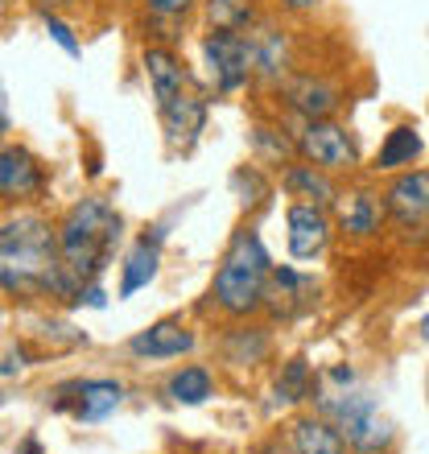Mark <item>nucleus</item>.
<instances>
[{
	"instance_id": "nucleus-1",
	"label": "nucleus",
	"mask_w": 429,
	"mask_h": 454,
	"mask_svg": "<svg viewBox=\"0 0 429 454\" xmlns=\"http://www.w3.org/2000/svg\"><path fill=\"white\" fill-rule=\"evenodd\" d=\"M0 281L17 298H66L74 301L83 281L62 264L58 227L37 211H17L0 227Z\"/></svg>"
},
{
	"instance_id": "nucleus-2",
	"label": "nucleus",
	"mask_w": 429,
	"mask_h": 454,
	"mask_svg": "<svg viewBox=\"0 0 429 454\" xmlns=\"http://www.w3.org/2000/svg\"><path fill=\"white\" fill-rule=\"evenodd\" d=\"M120 236H124L120 211L107 203V199H99V194H87V199H79L58 223L62 264H66L83 286H91V281L107 269V261L116 256Z\"/></svg>"
},
{
	"instance_id": "nucleus-3",
	"label": "nucleus",
	"mask_w": 429,
	"mask_h": 454,
	"mask_svg": "<svg viewBox=\"0 0 429 454\" xmlns=\"http://www.w3.org/2000/svg\"><path fill=\"white\" fill-rule=\"evenodd\" d=\"M273 261L264 252L256 231H236V239L227 244L223 261L214 269L211 298L227 318H248L264 306V286H269Z\"/></svg>"
},
{
	"instance_id": "nucleus-4",
	"label": "nucleus",
	"mask_w": 429,
	"mask_h": 454,
	"mask_svg": "<svg viewBox=\"0 0 429 454\" xmlns=\"http://www.w3.org/2000/svg\"><path fill=\"white\" fill-rule=\"evenodd\" d=\"M322 413L339 426V434L347 438V450L355 454H388V446L396 442L393 421L380 413V405L368 393H343L326 401Z\"/></svg>"
},
{
	"instance_id": "nucleus-5",
	"label": "nucleus",
	"mask_w": 429,
	"mask_h": 454,
	"mask_svg": "<svg viewBox=\"0 0 429 454\" xmlns=\"http://www.w3.org/2000/svg\"><path fill=\"white\" fill-rule=\"evenodd\" d=\"M298 153H301V161H314L326 174H351L359 166L355 132L343 129L339 120H301Z\"/></svg>"
},
{
	"instance_id": "nucleus-6",
	"label": "nucleus",
	"mask_w": 429,
	"mask_h": 454,
	"mask_svg": "<svg viewBox=\"0 0 429 454\" xmlns=\"http://www.w3.org/2000/svg\"><path fill=\"white\" fill-rule=\"evenodd\" d=\"M203 54H207V67H211V79H214V91H239V87L256 79L252 74V50H248V37L244 34H227V29H211L203 37Z\"/></svg>"
},
{
	"instance_id": "nucleus-7",
	"label": "nucleus",
	"mask_w": 429,
	"mask_h": 454,
	"mask_svg": "<svg viewBox=\"0 0 429 454\" xmlns=\"http://www.w3.org/2000/svg\"><path fill=\"white\" fill-rule=\"evenodd\" d=\"M285 227H289V256L293 261H318V256H326L334 239L331 207L318 203H293L285 211Z\"/></svg>"
},
{
	"instance_id": "nucleus-8",
	"label": "nucleus",
	"mask_w": 429,
	"mask_h": 454,
	"mask_svg": "<svg viewBox=\"0 0 429 454\" xmlns=\"http://www.w3.org/2000/svg\"><path fill=\"white\" fill-rule=\"evenodd\" d=\"M248 37V50H252V74L261 83H273L281 87L289 74V37L285 29L273 21V17H256V21L244 29Z\"/></svg>"
},
{
	"instance_id": "nucleus-9",
	"label": "nucleus",
	"mask_w": 429,
	"mask_h": 454,
	"mask_svg": "<svg viewBox=\"0 0 429 454\" xmlns=\"http://www.w3.org/2000/svg\"><path fill=\"white\" fill-rule=\"evenodd\" d=\"M120 405H124V384L107 380V376L62 384L58 401H54V409H66V413H74L79 421H104V418H112Z\"/></svg>"
},
{
	"instance_id": "nucleus-10",
	"label": "nucleus",
	"mask_w": 429,
	"mask_h": 454,
	"mask_svg": "<svg viewBox=\"0 0 429 454\" xmlns=\"http://www.w3.org/2000/svg\"><path fill=\"white\" fill-rule=\"evenodd\" d=\"M334 223L339 231L351 239H371L380 231L384 215H388V203H384V194L368 191V186H355V191H343L334 199Z\"/></svg>"
},
{
	"instance_id": "nucleus-11",
	"label": "nucleus",
	"mask_w": 429,
	"mask_h": 454,
	"mask_svg": "<svg viewBox=\"0 0 429 454\" xmlns=\"http://www.w3.org/2000/svg\"><path fill=\"white\" fill-rule=\"evenodd\" d=\"M388 215L401 227H421L429 219V169H405L384 191Z\"/></svg>"
},
{
	"instance_id": "nucleus-12",
	"label": "nucleus",
	"mask_w": 429,
	"mask_h": 454,
	"mask_svg": "<svg viewBox=\"0 0 429 454\" xmlns=\"http://www.w3.org/2000/svg\"><path fill=\"white\" fill-rule=\"evenodd\" d=\"M281 96L301 120H331L334 108L343 104L339 96V87L326 83L322 74H289L285 83H281Z\"/></svg>"
},
{
	"instance_id": "nucleus-13",
	"label": "nucleus",
	"mask_w": 429,
	"mask_h": 454,
	"mask_svg": "<svg viewBox=\"0 0 429 454\" xmlns=\"http://www.w3.org/2000/svg\"><path fill=\"white\" fill-rule=\"evenodd\" d=\"M42 191H46V169L37 166V157L4 145V153H0V194H4V203H29Z\"/></svg>"
},
{
	"instance_id": "nucleus-14",
	"label": "nucleus",
	"mask_w": 429,
	"mask_h": 454,
	"mask_svg": "<svg viewBox=\"0 0 429 454\" xmlns=\"http://www.w3.org/2000/svg\"><path fill=\"white\" fill-rule=\"evenodd\" d=\"M141 67H144V79H149V91L157 99V112H166L174 99L186 96L191 79H186V67H182V59L169 46H149L141 54Z\"/></svg>"
},
{
	"instance_id": "nucleus-15",
	"label": "nucleus",
	"mask_w": 429,
	"mask_h": 454,
	"mask_svg": "<svg viewBox=\"0 0 429 454\" xmlns=\"http://www.w3.org/2000/svg\"><path fill=\"white\" fill-rule=\"evenodd\" d=\"M129 351L136 359L191 356L194 351V331L191 326H182V323H174V318H166V323H153V326H144V331H136V335L129 339Z\"/></svg>"
},
{
	"instance_id": "nucleus-16",
	"label": "nucleus",
	"mask_w": 429,
	"mask_h": 454,
	"mask_svg": "<svg viewBox=\"0 0 429 454\" xmlns=\"http://www.w3.org/2000/svg\"><path fill=\"white\" fill-rule=\"evenodd\" d=\"M314 281L306 273H298V269H277L269 273V286H264V306L273 314H281V318H293V314H301L306 306L314 301Z\"/></svg>"
},
{
	"instance_id": "nucleus-17",
	"label": "nucleus",
	"mask_w": 429,
	"mask_h": 454,
	"mask_svg": "<svg viewBox=\"0 0 429 454\" xmlns=\"http://www.w3.org/2000/svg\"><path fill=\"white\" fill-rule=\"evenodd\" d=\"M281 186H285L298 203H318V207H334V199H339V191H334V182L326 169H318L314 161H293V166H285V174H281Z\"/></svg>"
},
{
	"instance_id": "nucleus-18",
	"label": "nucleus",
	"mask_w": 429,
	"mask_h": 454,
	"mask_svg": "<svg viewBox=\"0 0 429 454\" xmlns=\"http://www.w3.org/2000/svg\"><path fill=\"white\" fill-rule=\"evenodd\" d=\"M293 454H347V438L331 418H298L289 426Z\"/></svg>"
},
{
	"instance_id": "nucleus-19",
	"label": "nucleus",
	"mask_w": 429,
	"mask_h": 454,
	"mask_svg": "<svg viewBox=\"0 0 429 454\" xmlns=\"http://www.w3.org/2000/svg\"><path fill=\"white\" fill-rule=\"evenodd\" d=\"M421 149H425L421 132L413 129V124H396V129L384 137L380 153H376V169H380V174H396V169L413 166L421 157Z\"/></svg>"
},
{
	"instance_id": "nucleus-20",
	"label": "nucleus",
	"mask_w": 429,
	"mask_h": 454,
	"mask_svg": "<svg viewBox=\"0 0 429 454\" xmlns=\"http://www.w3.org/2000/svg\"><path fill=\"white\" fill-rule=\"evenodd\" d=\"M203 120H207V108H203V99H194L191 91L182 99H174L166 112H161V124H166V137L174 149H186V145L199 137V129H203Z\"/></svg>"
},
{
	"instance_id": "nucleus-21",
	"label": "nucleus",
	"mask_w": 429,
	"mask_h": 454,
	"mask_svg": "<svg viewBox=\"0 0 429 454\" xmlns=\"http://www.w3.org/2000/svg\"><path fill=\"white\" fill-rule=\"evenodd\" d=\"M157 261H161V248H157V236L136 239L132 252L124 256V277H120V298H132L136 289H144L157 277Z\"/></svg>"
},
{
	"instance_id": "nucleus-22",
	"label": "nucleus",
	"mask_w": 429,
	"mask_h": 454,
	"mask_svg": "<svg viewBox=\"0 0 429 454\" xmlns=\"http://www.w3.org/2000/svg\"><path fill=\"white\" fill-rule=\"evenodd\" d=\"M166 393L174 405H203L207 396H214V376L207 368H199V364H186V368L169 376Z\"/></svg>"
},
{
	"instance_id": "nucleus-23",
	"label": "nucleus",
	"mask_w": 429,
	"mask_h": 454,
	"mask_svg": "<svg viewBox=\"0 0 429 454\" xmlns=\"http://www.w3.org/2000/svg\"><path fill=\"white\" fill-rule=\"evenodd\" d=\"M248 141H252L256 161H264V166H293V157H301L298 137L289 141V137H281V129H269V124H256L248 132Z\"/></svg>"
},
{
	"instance_id": "nucleus-24",
	"label": "nucleus",
	"mask_w": 429,
	"mask_h": 454,
	"mask_svg": "<svg viewBox=\"0 0 429 454\" xmlns=\"http://www.w3.org/2000/svg\"><path fill=\"white\" fill-rule=\"evenodd\" d=\"M203 12L211 29H227V34H244L256 21V4L252 0H203Z\"/></svg>"
},
{
	"instance_id": "nucleus-25",
	"label": "nucleus",
	"mask_w": 429,
	"mask_h": 454,
	"mask_svg": "<svg viewBox=\"0 0 429 454\" xmlns=\"http://www.w3.org/2000/svg\"><path fill=\"white\" fill-rule=\"evenodd\" d=\"M314 393H318V380L310 376V364L306 359H289L285 372L277 376V396L281 401H306Z\"/></svg>"
},
{
	"instance_id": "nucleus-26",
	"label": "nucleus",
	"mask_w": 429,
	"mask_h": 454,
	"mask_svg": "<svg viewBox=\"0 0 429 454\" xmlns=\"http://www.w3.org/2000/svg\"><path fill=\"white\" fill-rule=\"evenodd\" d=\"M42 21H46L50 37H54V42H58V46L66 50L71 59H79V54H83V46H79V37H74V29H71L66 21H62V17H54V12H42Z\"/></svg>"
},
{
	"instance_id": "nucleus-27",
	"label": "nucleus",
	"mask_w": 429,
	"mask_h": 454,
	"mask_svg": "<svg viewBox=\"0 0 429 454\" xmlns=\"http://www.w3.org/2000/svg\"><path fill=\"white\" fill-rule=\"evenodd\" d=\"M191 4L194 0H149V12H157V17H182Z\"/></svg>"
},
{
	"instance_id": "nucleus-28",
	"label": "nucleus",
	"mask_w": 429,
	"mask_h": 454,
	"mask_svg": "<svg viewBox=\"0 0 429 454\" xmlns=\"http://www.w3.org/2000/svg\"><path fill=\"white\" fill-rule=\"evenodd\" d=\"M21 368H25V364H21V351H12V347H9V351H4V368H0V372H4V380H9L12 372H21Z\"/></svg>"
},
{
	"instance_id": "nucleus-29",
	"label": "nucleus",
	"mask_w": 429,
	"mask_h": 454,
	"mask_svg": "<svg viewBox=\"0 0 429 454\" xmlns=\"http://www.w3.org/2000/svg\"><path fill=\"white\" fill-rule=\"evenodd\" d=\"M322 0H281V9H289V12H310V9H318Z\"/></svg>"
},
{
	"instance_id": "nucleus-30",
	"label": "nucleus",
	"mask_w": 429,
	"mask_h": 454,
	"mask_svg": "<svg viewBox=\"0 0 429 454\" xmlns=\"http://www.w3.org/2000/svg\"><path fill=\"white\" fill-rule=\"evenodd\" d=\"M17 454H42V446H37V442H34V438H25V442H21V446H17Z\"/></svg>"
},
{
	"instance_id": "nucleus-31",
	"label": "nucleus",
	"mask_w": 429,
	"mask_h": 454,
	"mask_svg": "<svg viewBox=\"0 0 429 454\" xmlns=\"http://www.w3.org/2000/svg\"><path fill=\"white\" fill-rule=\"evenodd\" d=\"M421 339H429V318H425V323H421Z\"/></svg>"
},
{
	"instance_id": "nucleus-32",
	"label": "nucleus",
	"mask_w": 429,
	"mask_h": 454,
	"mask_svg": "<svg viewBox=\"0 0 429 454\" xmlns=\"http://www.w3.org/2000/svg\"><path fill=\"white\" fill-rule=\"evenodd\" d=\"M50 4H74V0H50Z\"/></svg>"
}]
</instances>
